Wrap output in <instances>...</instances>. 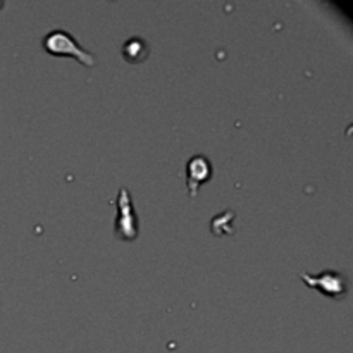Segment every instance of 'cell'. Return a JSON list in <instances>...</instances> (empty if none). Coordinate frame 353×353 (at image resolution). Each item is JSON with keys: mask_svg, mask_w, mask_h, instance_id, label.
Listing matches in <instances>:
<instances>
[{"mask_svg": "<svg viewBox=\"0 0 353 353\" xmlns=\"http://www.w3.org/2000/svg\"><path fill=\"white\" fill-rule=\"evenodd\" d=\"M43 48L55 57H72L81 62L83 65H95V57L86 52L81 45L76 41L71 33L64 30H54L43 38Z\"/></svg>", "mask_w": 353, "mask_h": 353, "instance_id": "cell-1", "label": "cell"}, {"mask_svg": "<svg viewBox=\"0 0 353 353\" xmlns=\"http://www.w3.org/2000/svg\"><path fill=\"white\" fill-rule=\"evenodd\" d=\"M300 279L310 288H316L317 292L323 293L324 296L333 300H341L348 292V281L345 274L338 271H323L319 274H307L302 272Z\"/></svg>", "mask_w": 353, "mask_h": 353, "instance_id": "cell-2", "label": "cell"}, {"mask_svg": "<svg viewBox=\"0 0 353 353\" xmlns=\"http://www.w3.org/2000/svg\"><path fill=\"white\" fill-rule=\"evenodd\" d=\"M116 234L123 240H134L138 236V219L133 209V200L126 188H121L117 193Z\"/></svg>", "mask_w": 353, "mask_h": 353, "instance_id": "cell-3", "label": "cell"}, {"mask_svg": "<svg viewBox=\"0 0 353 353\" xmlns=\"http://www.w3.org/2000/svg\"><path fill=\"white\" fill-rule=\"evenodd\" d=\"M212 176V165L209 159L203 155H195L186 164V185H188L190 195L196 196L202 183H207Z\"/></svg>", "mask_w": 353, "mask_h": 353, "instance_id": "cell-4", "label": "cell"}, {"mask_svg": "<svg viewBox=\"0 0 353 353\" xmlns=\"http://www.w3.org/2000/svg\"><path fill=\"white\" fill-rule=\"evenodd\" d=\"M121 52H123V57L128 62L138 64V62H143L148 57V43L143 38L133 37L124 41L123 47H121Z\"/></svg>", "mask_w": 353, "mask_h": 353, "instance_id": "cell-5", "label": "cell"}, {"mask_svg": "<svg viewBox=\"0 0 353 353\" xmlns=\"http://www.w3.org/2000/svg\"><path fill=\"white\" fill-rule=\"evenodd\" d=\"M230 224L231 223H228V221L223 219V214H219V216H216L212 219V231L216 234H226L228 231H230V233H231V231H233V230H231V228H230Z\"/></svg>", "mask_w": 353, "mask_h": 353, "instance_id": "cell-6", "label": "cell"}]
</instances>
